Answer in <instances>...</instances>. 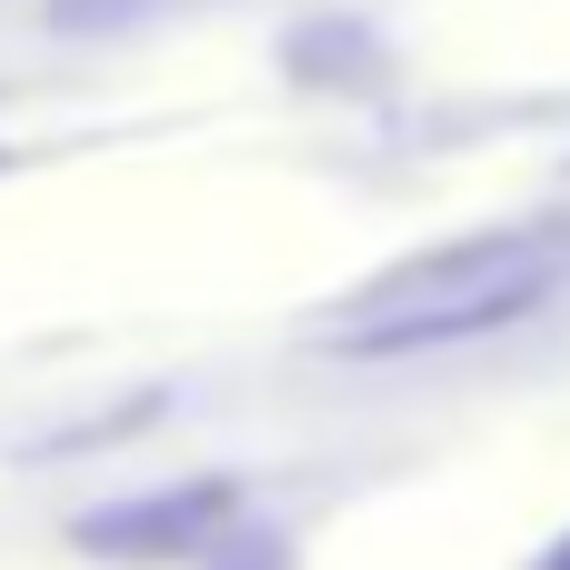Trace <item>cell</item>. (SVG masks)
<instances>
[{
    "instance_id": "cell-1",
    "label": "cell",
    "mask_w": 570,
    "mask_h": 570,
    "mask_svg": "<svg viewBox=\"0 0 570 570\" xmlns=\"http://www.w3.org/2000/svg\"><path fill=\"white\" fill-rule=\"evenodd\" d=\"M570 281V230L531 220V230H471L451 250H421L401 271H381L361 301L331 311V351L341 361H401V351H451L481 331L531 321Z\"/></svg>"
},
{
    "instance_id": "cell-2",
    "label": "cell",
    "mask_w": 570,
    "mask_h": 570,
    "mask_svg": "<svg viewBox=\"0 0 570 570\" xmlns=\"http://www.w3.org/2000/svg\"><path fill=\"white\" fill-rule=\"evenodd\" d=\"M541 570H570V541H561V551H551V561H541Z\"/></svg>"
}]
</instances>
